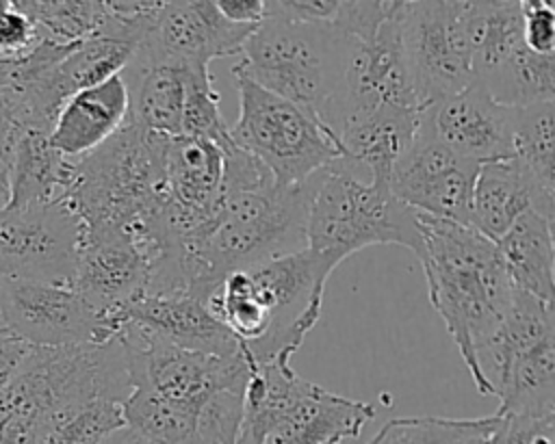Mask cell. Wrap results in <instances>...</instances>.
Segmentation results:
<instances>
[{
    "instance_id": "cell-1",
    "label": "cell",
    "mask_w": 555,
    "mask_h": 444,
    "mask_svg": "<svg viewBox=\"0 0 555 444\" xmlns=\"http://www.w3.org/2000/svg\"><path fill=\"white\" fill-rule=\"evenodd\" d=\"M321 173V171H319ZM319 173L299 184H278L247 152H225L223 197L202 249L193 297L208 305L219 284L278 256L306 247L308 206Z\"/></svg>"
},
{
    "instance_id": "cell-2",
    "label": "cell",
    "mask_w": 555,
    "mask_h": 444,
    "mask_svg": "<svg viewBox=\"0 0 555 444\" xmlns=\"http://www.w3.org/2000/svg\"><path fill=\"white\" fill-rule=\"evenodd\" d=\"M421 264L431 308L444 321L477 390L475 351L501 323L512 297L496 245L470 225L418 212Z\"/></svg>"
},
{
    "instance_id": "cell-3",
    "label": "cell",
    "mask_w": 555,
    "mask_h": 444,
    "mask_svg": "<svg viewBox=\"0 0 555 444\" xmlns=\"http://www.w3.org/2000/svg\"><path fill=\"white\" fill-rule=\"evenodd\" d=\"M241 444H340L375 418V405L353 401L299 377L288 360L254 362L245 351Z\"/></svg>"
},
{
    "instance_id": "cell-4",
    "label": "cell",
    "mask_w": 555,
    "mask_h": 444,
    "mask_svg": "<svg viewBox=\"0 0 555 444\" xmlns=\"http://www.w3.org/2000/svg\"><path fill=\"white\" fill-rule=\"evenodd\" d=\"M165 136L141 130L130 117L98 149L72 160L63 201L76 212L82 234H126L158 206Z\"/></svg>"
},
{
    "instance_id": "cell-5",
    "label": "cell",
    "mask_w": 555,
    "mask_h": 444,
    "mask_svg": "<svg viewBox=\"0 0 555 444\" xmlns=\"http://www.w3.org/2000/svg\"><path fill=\"white\" fill-rule=\"evenodd\" d=\"M371 245H401L418 258V212L397 199L390 184L362 180L360 167L340 158L319 173L308 206L306 247L334 271Z\"/></svg>"
},
{
    "instance_id": "cell-6",
    "label": "cell",
    "mask_w": 555,
    "mask_h": 444,
    "mask_svg": "<svg viewBox=\"0 0 555 444\" xmlns=\"http://www.w3.org/2000/svg\"><path fill=\"white\" fill-rule=\"evenodd\" d=\"M343 37L332 24L267 15L247 37L232 74L299 106L332 130L340 87Z\"/></svg>"
},
{
    "instance_id": "cell-7",
    "label": "cell",
    "mask_w": 555,
    "mask_h": 444,
    "mask_svg": "<svg viewBox=\"0 0 555 444\" xmlns=\"http://www.w3.org/2000/svg\"><path fill=\"white\" fill-rule=\"evenodd\" d=\"M232 76L238 89V117L230 126V136L278 184H299L345 158L338 139L321 121L251 80Z\"/></svg>"
},
{
    "instance_id": "cell-8",
    "label": "cell",
    "mask_w": 555,
    "mask_h": 444,
    "mask_svg": "<svg viewBox=\"0 0 555 444\" xmlns=\"http://www.w3.org/2000/svg\"><path fill=\"white\" fill-rule=\"evenodd\" d=\"M264 318V336L243 351L254 362L288 360L317 325L332 271L308 247L245 269Z\"/></svg>"
},
{
    "instance_id": "cell-9",
    "label": "cell",
    "mask_w": 555,
    "mask_h": 444,
    "mask_svg": "<svg viewBox=\"0 0 555 444\" xmlns=\"http://www.w3.org/2000/svg\"><path fill=\"white\" fill-rule=\"evenodd\" d=\"M403 50L423 108L473 82L466 41V2L403 0Z\"/></svg>"
},
{
    "instance_id": "cell-10",
    "label": "cell",
    "mask_w": 555,
    "mask_h": 444,
    "mask_svg": "<svg viewBox=\"0 0 555 444\" xmlns=\"http://www.w3.org/2000/svg\"><path fill=\"white\" fill-rule=\"evenodd\" d=\"M82 225L67 201L0 208V277L72 286Z\"/></svg>"
},
{
    "instance_id": "cell-11",
    "label": "cell",
    "mask_w": 555,
    "mask_h": 444,
    "mask_svg": "<svg viewBox=\"0 0 555 444\" xmlns=\"http://www.w3.org/2000/svg\"><path fill=\"white\" fill-rule=\"evenodd\" d=\"M0 321L7 336L37 349L100 344L111 329L72 286L0 279Z\"/></svg>"
},
{
    "instance_id": "cell-12",
    "label": "cell",
    "mask_w": 555,
    "mask_h": 444,
    "mask_svg": "<svg viewBox=\"0 0 555 444\" xmlns=\"http://www.w3.org/2000/svg\"><path fill=\"white\" fill-rule=\"evenodd\" d=\"M479 165L466 160L442 145L425 123L395 165L390 191L397 199L416 212L470 225V195Z\"/></svg>"
},
{
    "instance_id": "cell-13",
    "label": "cell",
    "mask_w": 555,
    "mask_h": 444,
    "mask_svg": "<svg viewBox=\"0 0 555 444\" xmlns=\"http://www.w3.org/2000/svg\"><path fill=\"white\" fill-rule=\"evenodd\" d=\"M254 28L225 19L210 0L163 2L150 35L137 48L132 61L210 65L212 58L241 54Z\"/></svg>"
},
{
    "instance_id": "cell-14",
    "label": "cell",
    "mask_w": 555,
    "mask_h": 444,
    "mask_svg": "<svg viewBox=\"0 0 555 444\" xmlns=\"http://www.w3.org/2000/svg\"><path fill=\"white\" fill-rule=\"evenodd\" d=\"M147 286V264L126 234H82L72 288L117 334V316Z\"/></svg>"
},
{
    "instance_id": "cell-15",
    "label": "cell",
    "mask_w": 555,
    "mask_h": 444,
    "mask_svg": "<svg viewBox=\"0 0 555 444\" xmlns=\"http://www.w3.org/2000/svg\"><path fill=\"white\" fill-rule=\"evenodd\" d=\"M512 106L496 102L479 82L425 108L431 134L477 165L512 158Z\"/></svg>"
},
{
    "instance_id": "cell-16",
    "label": "cell",
    "mask_w": 555,
    "mask_h": 444,
    "mask_svg": "<svg viewBox=\"0 0 555 444\" xmlns=\"http://www.w3.org/2000/svg\"><path fill=\"white\" fill-rule=\"evenodd\" d=\"M154 338L197 353L234 357L243 351L241 340L208 310L206 303L189 295H141L117 316Z\"/></svg>"
},
{
    "instance_id": "cell-17",
    "label": "cell",
    "mask_w": 555,
    "mask_h": 444,
    "mask_svg": "<svg viewBox=\"0 0 555 444\" xmlns=\"http://www.w3.org/2000/svg\"><path fill=\"white\" fill-rule=\"evenodd\" d=\"M130 117V95L121 74L69 95L48 132L50 145L76 160L106 143Z\"/></svg>"
},
{
    "instance_id": "cell-18",
    "label": "cell",
    "mask_w": 555,
    "mask_h": 444,
    "mask_svg": "<svg viewBox=\"0 0 555 444\" xmlns=\"http://www.w3.org/2000/svg\"><path fill=\"white\" fill-rule=\"evenodd\" d=\"M527 210L555 219V201L540 195L514 158L479 165L470 195V227L496 243Z\"/></svg>"
},
{
    "instance_id": "cell-19",
    "label": "cell",
    "mask_w": 555,
    "mask_h": 444,
    "mask_svg": "<svg viewBox=\"0 0 555 444\" xmlns=\"http://www.w3.org/2000/svg\"><path fill=\"white\" fill-rule=\"evenodd\" d=\"M423 121V110L379 108L347 117L336 139L345 158L369 171L375 182L390 184L395 165L412 147Z\"/></svg>"
},
{
    "instance_id": "cell-20",
    "label": "cell",
    "mask_w": 555,
    "mask_h": 444,
    "mask_svg": "<svg viewBox=\"0 0 555 444\" xmlns=\"http://www.w3.org/2000/svg\"><path fill=\"white\" fill-rule=\"evenodd\" d=\"M225 154L215 143L193 136H171L163 147L165 193L180 206L217 214L223 197Z\"/></svg>"
},
{
    "instance_id": "cell-21",
    "label": "cell",
    "mask_w": 555,
    "mask_h": 444,
    "mask_svg": "<svg viewBox=\"0 0 555 444\" xmlns=\"http://www.w3.org/2000/svg\"><path fill=\"white\" fill-rule=\"evenodd\" d=\"M496 251L509 284L553 305L555 299V247L553 221L527 210L496 243Z\"/></svg>"
},
{
    "instance_id": "cell-22",
    "label": "cell",
    "mask_w": 555,
    "mask_h": 444,
    "mask_svg": "<svg viewBox=\"0 0 555 444\" xmlns=\"http://www.w3.org/2000/svg\"><path fill=\"white\" fill-rule=\"evenodd\" d=\"M121 78L130 95V119L141 130L165 139L182 132V65L130 61Z\"/></svg>"
},
{
    "instance_id": "cell-23",
    "label": "cell",
    "mask_w": 555,
    "mask_h": 444,
    "mask_svg": "<svg viewBox=\"0 0 555 444\" xmlns=\"http://www.w3.org/2000/svg\"><path fill=\"white\" fill-rule=\"evenodd\" d=\"M72 182V160L61 156L43 130H26L9 173L7 208L63 201Z\"/></svg>"
},
{
    "instance_id": "cell-24",
    "label": "cell",
    "mask_w": 555,
    "mask_h": 444,
    "mask_svg": "<svg viewBox=\"0 0 555 444\" xmlns=\"http://www.w3.org/2000/svg\"><path fill=\"white\" fill-rule=\"evenodd\" d=\"M466 41L473 80L481 82L522 43V0L466 2Z\"/></svg>"
},
{
    "instance_id": "cell-25",
    "label": "cell",
    "mask_w": 555,
    "mask_h": 444,
    "mask_svg": "<svg viewBox=\"0 0 555 444\" xmlns=\"http://www.w3.org/2000/svg\"><path fill=\"white\" fill-rule=\"evenodd\" d=\"M512 158L555 201V102L512 106Z\"/></svg>"
},
{
    "instance_id": "cell-26",
    "label": "cell",
    "mask_w": 555,
    "mask_h": 444,
    "mask_svg": "<svg viewBox=\"0 0 555 444\" xmlns=\"http://www.w3.org/2000/svg\"><path fill=\"white\" fill-rule=\"evenodd\" d=\"M124 427L119 401L93 399L50 412L37 425V444H100Z\"/></svg>"
},
{
    "instance_id": "cell-27",
    "label": "cell",
    "mask_w": 555,
    "mask_h": 444,
    "mask_svg": "<svg viewBox=\"0 0 555 444\" xmlns=\"http://www.w3.org/2000/svg\"><path fill=\"white\" fill-rule=\"evenodd\" d=\"M496 102L505 106H529L553 102L555 97V56L535 54L525 45L496 71L479 82Z\"/></svg>"
},
{
    "instance_id": "cell-28",
    "label": "cell",
    "mask_w": 555,
    "mask_h": 444,
    "mask_svg": "<svg viewBox=\"0 0 555 444\" xmlns=\"http://www.w3.org/2000/svg\"><path fill=\"white\" fill-rule=\"evenodd\" d=\"M20 4L35 22L41 39L54 45H78L91 37H98L106 22L104 2L28 0Z\"/></svg>"
},
{
    "instance_id": "cell-29",
    "label": "cell",
    "mask_w": 555,
    "mask_h": 444,
    "mask_svg": "<svg viewBox=\"0 0 555 444\" xmlns=\"http://www.w3.org/2000/svg\"><path fill=\"white\" fill-rule=\"evenodd\" d=\"M184 78V106L182 132L184 136L215 143L223 152L234 147L230 126L221 115L219 93L212 84L208 65H182Z\"/></svg>"
},
{
    "instance_id": "cell-30",
    "label": "cell",
    "mask_w": 555,
    "mask_h": 444,
    "mask_svg": "<svg viewBox=\"0 0 555 444\" xmlns=\"http://www.w3.org/2000/svg\"><path fill=\"white\" fill-rule=\"evenodd\" d=\"M494 416L488 418H392L369 444H453L473 435H490Z\"/></svg>"
},
{
    "instance_id": "cell-31",
    "label": "cell",
    "mask_w": 555,
    "mask_h": 444,
    "mask_svg": "<svg viewBox=\"0 0 555 444\" xmlns=\"http://www.w3.org/2000/svg\"><path fill=\"white\" fill-rule=\"evenodd\" d=\"M241 420L243 392H219L202 405L195 427L182 444H241Z\"/></svg>"
},
{
    "instance_id": "cell-32",
    "label": "cell",
    "mask_w": 555,
    "mask_h": 444,
    "mask_svg": "<svg viewBox=\"0 0 555 444\" xmlns=\"http://www.w3.org/2000/svg\"><path fill=\"white\" fill-rule=\"evenodd\" d=\"M41 41L20 0H0V65L22 63Z\"/></svg>"
},
{
    "instance_id": "cell-33",
    "label": "cell",
    "mask_w": 555,
    "mask_h": 444,
    "mask_svg": "<svg viewBox=\"0 0 555 444\" xmlns=\"http://www.w3.org/2000/svg\"><path fill=\"white\" fill-rule=\"evenodd\" d=\"M494 427L488 444H553L555 416H514L492 414Z\"/></svg>"
},
{
    "instance_id": "cell-34",
    "label": "cell",
    "mask_w": 555,
    "mask_h": 444,
    "mask_svg": "<svg viewBox=\"0 0 555 444\" xmlns=\"http://www.w3.org/2000/svg\"><path fill=\"white\" fill-rule=\"evenodd\" d=\"M522 43L535 54L555 52V11L548 0H522Z\"/></svg>"
},
{
    "instance_id": "cell-35",
    "label": "cell",
    "mask_w": 555,
    "mask_h": 444,
    "mask_svg": "<svg viewBox=\"0 0 555 444\" xmlns=\"http://www.w3.org/2000/svg\"><path fill=\"white\" fill-rule=\"evenodd\" d=\"M340 0H264V17H284L304 24H332Z\"/></svg>"
},
{
    "instance_id": "cell-36",
    "label": "cell",
    "mask_w": 555,
    "mask_h": 444,
    "mask_svg": "<svg viewBox=\"0 0 555 444\" xmlns=\"http://www.w3.org/2000/svg\"><path fill=\"white\" fill-rule=\"evenodd\" d=\"M33 347L24 344L17 338L0 336V390L9 386V381L17 375L24 360L28 357Z\"/></svg>"
},
{
    "instance_id": "cell-37",
    "label": "cell",
    "mask_w": 555,
    "mask_h": 444,
    "mask_svg": "<svg viewBox=\"0 0 555 444\" xmlns=\"http://www.w3.org/2000/svg\"><path fill=\"white\" fill-rule=\"evenodd\" d=\"M219 13L234 24L256 26L264 19V0H217Z\"/></svg>"
},
{
    "instance_id": "cell-38",
    "label": "cell",
    "mask_w": 555,
    "mask_h": 444,
    "mask_svg": "<svg viewBox=\"0 0 555 444\" xmlns=\"http://www.w3.org/2000/svg\"><path fill=\"white\" fill-rule=\"evenodd\" d=\"M0 444H37V425L15 422L0 429Z\"/></svg>"
},
{
    "instance_id": "cell-39",
    "label": "cell",
    "mask_w": 555,
    "mask_h": 444,
    "mask_svg": "<svg viewBox=\"0 0 555 444\" xmlns=\"http://www.w3.org/2000/svg\"><path fill=\"white\" fill-rule=\"evenodd\" d=\"M100 444H147V442H143L132 429L124 427V429L111 433L108 438H104Z\"/></svg>"
},
{
    "instance_id": "cell-40",
    "label": "cell",
    "mask_w": 555,
    "mask_h": 444,
    "mask_svg": "<svg viewBox=\"0 0 555 444\" xmlns=\"http://www.w3.org/2000/svg\"><path fill=\"white\" fill-rule=\"evenodd\" d=\"M9 204V182L0 178V208H7Z\"/></svg>"
},
{
    "instance_id": "cell-41",
    "label": "cell",
    "mask_w": 555,
    "mask_h": 444,
    "mask_svg": "<svg viewBox=\"0 0 555 444\" xmlns=\"http://www.w3.org/2000/svg\"><path fill=\"white\" fill-rule=\"evenodd\" d=\"M0 336H7V331H4V327H2V321H0Z\"/></svg>"
},
{
    "instance_id": "cell-42",
    "label": "cell",
    "mask_w": 555,
    "mask_h": 444,
    "mask_svg": "<svg viewBox=\"0 0 555 444\" xmlns=\"http://www.w3.org/2000/svg\"><path fill=\"white\" fill-rule=\"evenodd\" d=\"M0 279H2V277H0Z\"/></svg>"
}]
</instances>
